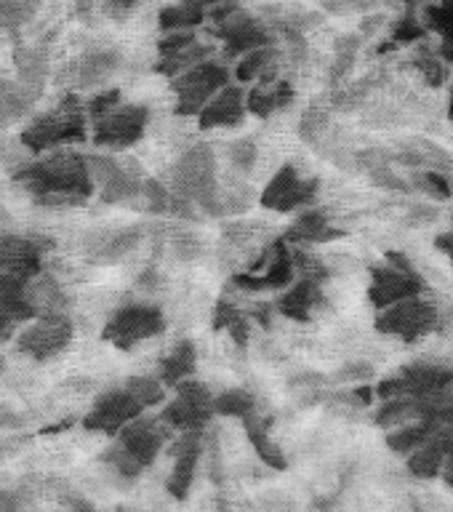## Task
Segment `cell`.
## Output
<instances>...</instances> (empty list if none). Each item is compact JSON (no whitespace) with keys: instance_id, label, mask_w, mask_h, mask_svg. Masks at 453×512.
Wrapping results in <instances>:
<instances>
[{"instance_id":"f6af8a7d","label":"cell","mask_w":453,"mask_h":512,"mask_svg":"<svg viewBox=\"0 0 453 512\" xmlns=\"http://www.w3.org/2000/svg\"><path fill=\"white\" fill-rule=\"evenodd\" d=\"M371 376H374V368L368 366V363H363V360H358V363H347V366H342L336 371V379L344 384H363L368 382Z\"/></svg>"},{"instance_id":"ee69618b","label":"cell","mask_w":453,"mask_h":512,"mask_svg":"<svg viewBox=\"0 0 453 512\" xmlns=\"http://www.w3.org/2000/svg\"><path fill=\"white\" fill-rule=\"evenodd\" d=\"M198 35L195 30L192 32H163V38L158 40V56H166V54H174L179 48H187L190 43H195Z\"/></svg>"},{"instance_id":"4fadbf2b","label":"cell","mask_w":453,"mask_h":512,"mask_svg":"<svg viewBox=\"0 0 453 512\" xmlns=\"http://www.w3.org/2000/svg\"><path fill=\"white\" fill-rule=\"evenodd\" d=\"M320 182L312 176H304L299 168L283 166L278 168L272 179L264 184L262 195H259V206L275 214H296L310 208L318 198Z\"/></svg>"},{"instance_id":"7dc6e473","label":"cell","mask_w":453,"mask_h":512,"mask_svg":"<svg viewBox=\"0 0 453 512\" xmlns=\"http://www.w3.org/2000/svg\"><path fill=\"white\" fill-rule=\"evenodd\" d=\"M24 323H19L16 318H11V315H6V312H0V347L8 342H14L16 334H19V328H22Z\"/></svg>"},{"instance_id":"2e32d148","label":"cell","mask_w":453,"mask_h":512,"mask_svg":"<svg viewBox=\"0 0 453 512\" xmlns=\"http://www.w3.org/2000/svg\"><path fill=\"white\" fill-rule=\"evenodd\" d=\"M422 280L416 278L414 267L403 254H390L387 264L376 267L374 280H371V302L384 310L390 304L408 299V296L422 294Z\"/></svg>"},{"instance_id":"b9f144b4","label":"cell","mask_w":453,"mask_h":512,"mask_svg":"<svg viewBox=\"0 0 453 512\" xmlns=\"http://www.w3.org/2000/svg\"><path fill=\"white\" fill-rule=\"evenodd\" d=\"M414 184L416 187H422L427 195H432V198H448L453 192L451 182H448L446 176H440V171H419V174L414 176Z\"/></svg>"},{"instance_id":"7bdbcfd3","label":"cell","mask_w":453,"mask_h":512,"mask_svg":"<svg viewBox=\"0 0 453 512\" xmlns=\"http://www.w3.org/2000/svg\"><path fill=\"white\" fill-rule=\"evenodd\" d=\"M0 512H35L32 494L24 488H0Z\"/></svg>"},{"instance_id":"d4e9b609","label":"cell","mask_w":453,"mask_h":512,"mask_svg":"<svg viewBox=\"0 0 453 512\" xmlns=\"http://www.w3.org/2000/svg\"><path fill=\"white\" fill-rule=\"evenodd\" d=\"M195 368H198V347H195L192 339H179V342H174V347L160 358L155 379H158L166 390H174L176 384L195 376Z\"/></svg>"},{"instance_id":"ac0fdd59","label":"cell","mask_w":453,"mask_h":512,"mask_svg":"<svg viewBox=\"0 0 453 512\" xmlns=\"http://www.w3.org/2000/svg\"><path fill=\"white\" fill-rule=\"evenodd\" d=\"M144 238L142 224H123V227H107L86 235L83 254L94 264H118L139 248Z\"/></svg>"},{"instance_id":"52a82bcc","label":"cell","mask_w":453,"mask_h":512,"mask_svg":"<svg viewBox=\"0 0 453 512\" xmlns=\"http://www.w3.org/2000/svg\"><path fill=\"white\" fill-rule=\"evenodd\" d=\"M227 83H232V67L222 59H206L195 64L192 70L182 72L171 80L174 91V112L182 118H198V112L208 104V99L219 94Z\"/></svg>"},{"instance_id":"f1b7e54d","label":"cell","mask_w":453,"mask_h":512,"mask_svg":"<svg viewBox=\"0 0 453 512\" xmlns=\"http://www.w3.org/2000/svg\"><path fill=\"white\" fill-rule=\"evenodd\" d=\"M48 75V54L46 48L22 46L16 48V80L24 88H30L32 94H38L46 86Z\"/></svg>"},{"instance_id":"d6986e66","label":"cell","mask_w":453,"mask_h":512,"mask_svg":"<svg viewBox=\"0 0 453 512\" xmlns=\"http://www.w3.org/2000/svg\"><path fill=\"white\" fill-rule=\"evenodd\" d=\"M203 432L206 430H190L179 432V438L171 440V475L166 480L168 494L174 499H187L190 496V488L195 483V475H198L200 456H203Z\"/></svg>"},{"instance_id":"4dcf8cb0","label":"cell","mask_w":453,"mask_h":512,"mask_svg":"<svg viewBox=\"0 0 453 512\" xmlns=\"http://www.w3.org/2000/svg\"><path fill=\"white\" fill-rule=\"evenodd\" d=\"M206 22V11H200L195 6H187L182 0L168 3L160 8L158 27L160 32H192L198 30L200 24Z\"/></svg>"},{"instance_id":"ffe728a7","label":"cell","mask_w":453,"mask_h":512,"mask_svg":"<svg viewBox=\"0 0 453 512\" xmlns=\"http://www.w3.org/2000/svg\"><path fill=\"white\" fill-rule=\"evenodd\" d=\"M246 86L240 83H227V86L208 99V104L198 112V126L203 131H216V128H238L246 123Z\"/></svg>"},{"instance_id":"5bb4252c","label":"cell","mask_w":453,"mask_h":512,"mask_svg":"<svg viewBox=\"0 0 453 512\" xmlns=\"http://www.w3.org/2000/svg\"><path fill=\"white\" fill-rule=\"evenodd\" d=\"M453 387V368L443 363H411L400 368L392 379H384L376 387V395L382 400L387 398H427L438 395L443 390Z\"/></svg>"},{"instance_id":"7402d4cb","label":"cell","mask_w":453,"mask_h":512,"mask_svg":"<svg viewBox=\"0 0 453 512\" xmlns=\"http://www.w3.org/2000/svg\"><path fill=\"white\" fill-rule=\"evenodd\" d=\"M280 64H283V54H280L278 43L254 48V51L238 56V62L232 67V80L240 86H264V83L280 78Z\"/></svg>"},{"instance_id":"e575fe53","label":"cell","mask_w":453,"mask_h":512,"mask_svg":"<svg viewBox=\"0 0 453 512\" xmlns=\"http://www.w3.org/2000/svg\"><path fill=\"white\" fill-rule=\"evenodd\" d=\"M331 131V120H328V112L326 110H318V107H312L302 115L299 120V136H302L307 144H323V139L328 136Z\"/></svg>"},{"instance_id":"44dd1931","label":"cell","mask_w":453,"mask_h":512,"mask_svg":"<svg viewBox=\"0 0 453 512\" xmlns=\"http://www.w3.org/2000/svg\"><path fill=\"white\" fill-rule=\"evenodd\" d=\"M326 307V291H323V280L307 278V275H296V280L286 291H280V299L275 310L288 320H299V323H310L320 310Z\"/></svg>"},{"instance_id":"6da1fadb","label":"cell","mask_w":453,"mask_h":512,"mask_svg":"<svg viewBox=\"0 0 453 512\" xmlns=\"http://www.w3.org/2000/svg\"><path fill=\"white\" fill-rule=\"evenodd\" d=\"M11 179L22 187L35 206L54 208V211L86 206L88 198L96 192L88 155L70 147L43 152L35 155V160H24L14 168Z\"/></svg>"},{"instance_id":"9c48e42d","label":"cell","mask_w":453,"mask_h":512,"mask_svg":"<svg viewBox=\"0 0 453 512\" xmlns=\"http://www.w3.org/2000/svg\"><path fill=\"white\" fill-rule=\"evenodd\" d=\"M72 336H75V326H72L70 315L64 310H54L40 312L30 323H24L14 344L16 352L24 358L35 360V363H48L70 347Z\"/></svg>"},{"instance_id":"8d00e7d4","label":"cell","mask_w":453,"mask_h":512,"mask_svg":"<svg viewBox=\"0 0 453 512\" xmlns=\"http://www.w3.org/2000/svg\"><path fill=\"white\" fill-rule=\"evenodd\" d=\"M424 27H427V30L440 32L443 40H451L453 38V3L438 0V3L424 6Z\"/></svg>"},{"instance_id":"8fae6325","label":"cell","mask_w":453,"mask_h":512,"mask_svg":"<svg viewBox=\"0 0 453 512\" xmlns=\"http://www.w3.org/2000/svg\"><path fill=\"white\" fill-rule=\"evenodd\" d=\"M160 419L174 432L206 430L214 419V392L198 379H184L174 387V395L166 398Z\"/></svg>"},{"instance_id":"ab89813d","label":"cell","mask_w":453,"mask_h":512,"mask_svg":"<svg viewBox=\"0 0 453 512\" xmlns=\"http://www.w3.org/2000/svg\"><path fill=\"white\" fill-rule=\"evenodd\" d=\"M360 48V38L350 35V38H344L339 46H336V59L334 67H331V83H339V80L350 72L352 62H355V56H358Z\"/></svg>"},{"instance_id":"74e56055","label":"cell","mask_w":453,"mask_h":512,"mask_svg":"<svg viewBox=\"0 0 453 512\" xmlns=\"http://www.w3.org/2000/svg\"><path fill=\"white\" fill-rule=\"evenodd\" d=\"M144 211L147 214H168V208H171V190H168V184L158 182V179H144L142 187V198Z\"/></svg>"},{"instance_id":"83f0119b","label":"cell","mask_w":453,"mask_h":512,"mask_svg":"<svg viewBox=\"0 0 453 512\" xmlns=\"http://www.w3.org/2000/svg\"><path fill=\"white\" fill-rule=\"evenodd\" d=\"M246 424V435L251 440V446L256 448V454L262 459L264 464H270L272 470H286V456L280 451V446L272 440V427H270V419L262 414V411H256L251 414L248 419H243Z\"/></svg>"},{"instance_id":"681fc988","label":"cell","mask_w":453,"mask_h":512,"mask_svg":"<svg viewBox=\"0 0 453 512\" xmlns=\"http://www.w3.org/2000/svg\"><path fill=\"white\" fill-rule=\"evenodd\" d=\"M16 424H19V416H16L14 411H8V408L0 406V430H11Z\"/></svg>"},{"instance_id":"f35d334b","label":"cell","mask_w":453,"mask_h":512,"mask_svg":"<svg viewBox=\"0 0 453 512\" xmlns=\"http://www.w3.org/2000/svg\"><path fill=\"white\" fill-rule=\"evenodd\" d=\"M427 35V27L419 22V16H416L414 8H408L406 16L395 24V30H392V46H406V43H416V40H422Z\"/></svg>"},{"instance_id":"3957f363","label":"cell","mask_w":453,"mask_h":512,"mask_svg":"<svg viewBox=\"0 0 453 512\" xmlns=\"http://www.w3.org/2000/svg\"><path fill=\"white\" fill-rule=\"evenodd\" d=\"M88 139V112L86 99L75 94H67L62 102L51 107L48 112H40L22 128L19 144L30 155H43V152L62 150Z\"/></svg>"},{"instance_id":"bcb514c9","label":"cell","mask_w":453,"mask_h":512,"mask_svg":"<svg viewBox=\"0 0 453 512\" xmlns=\"http://www.w3.org/2000/svg\"><path fill=\"white\" fill-rule=\"evenodd\" d=\"M104 8V14L110 16V19H115V22H123V19H128V16L134 14V8L139 0H99Z\"/></svg>"},{"instance_id":"30bf717a","label":"cell","mask_w":453,"mask_h":512,"mask_svg":"<svg viewBox=\"0 0 453 512\" xmlns=\"http://www.w3.org/2000/svg\"><path fill=\"white\" fill-rule=\"evenodd\" d=\"M88 166L94 176V190L104 203L128 206L142 198L144 174L136 160L115 158L112 152H107V155H88Z\"/></svg>"},{"instance_id":"1f68e13d","label":"cell","mask_w":453,"mask_h":512,"mask_svg":"<svg viewBox=\"0 0 453 512\" xmlns=\"http://www.w3.org/2000/svg\"><path fill=\"white\" fill-rule=\"evenodd\" d=\"M259 411V400L243 387H230V390L214 395V414L216 416H230V419H248L251 414Z\"/></svg>"},{"instance_id":"484cf974","label":"cell","mask_w":453,"mask_h":512,"mask_svg":"<svg viewBox=\"0 0 453 512\" xmlns=\"http://www.w3.org/2000/svg\"><path fill=\"white\" fill-rule=\"evenodd\" d=\"M342 232L336 230L326 211L320 208H304L302 214H296L294 224L288 227L286 243H326V240L339 238Z\"/></svg>"},{"instance_id":"836d02e7","label":"cell","mask_w":453,"mask_h":512,"mask_svg":"<svg viewBox=\"0 0 453 512\" xmlns=\"http://www.w3.org/2000/svg\"><path fill=\"white\" fill-rule=\"evenodd\" d=\"M123 384L134 392L136 400H139L147 411L155 406H163L168 398V390L155 379V376H128Z\"/></svg>"},{"instance_id":"11a10c76","label":"cell","mask_w":453,"mask_h":512,"mask_svg":"<svg viewBox=\"0 0 453 512\" xmlns=\"http://www.w3.org/2000/svg\"><path fill=\"white\" fill-rule=\"evenodd\" d=\"M0 371H3V358H0Z\"/></svg>"},{"instance_id":"5b68a950","label":"cell","mask_w":453,"mask_h":512,"mask_svg":"<svg viewBox=\"0 0 453 512\" xmlns=\"http://www.w3.org/2000/svg\"><path fill=\"white\" fill-rule=\"evenodd\" d=\"M171 192L190 200L200 211L214 216L216 195H219V176H216V152L208 144H195L182 158L176 160L171 171Z\"/></svg>"},{"instance_id":"277c9868","label":"cell","mask_w":453,"mask_h":512,"mask_svg":"<svg viewBox=\"0 0 453 512\" xmlns=\"http://www.w3.org/2000/svg\"><path fill=\"white\" fill-rule=\"evenodd\" d=\"M206 19L214 22V38L224 43V54L230 59L254 51V48L275 46L278 35L267 27L262 16L251 14L248 8H243L238 0H224L216 8H211Z\"/></svg>"},{"instance_id":"f907efd6","label":"cell","mask_w":453,"mask_h":512,"mask_svg":"<svg viewBox=\"0 0 453 512\" xmlns=\"http://www.w3.org/2000/svg\"><path fill=\"white\" fill-rule=\"evenodd\" d=\"M182 3H187V6H195L200 8V11H211V8H216L219 3H224V0H182Z\"/></svg>"},{"instance_id":"db71d44e","label":"cell","mask_w":453,"mask_h":512,"mask_svg":"<svg viewBox=\"0 0 453 512\" xmlns=\"http://www.w3.org/2000/svg\"><path fill=\"white\" fill-rule=\"evenodd\" d=\"M448 107H451L448 112H451V120H453V88H451V104H448Z\"/></svg>"},{"instance_id":"d6a6232c","label":"cell","mask_w":453,"mask_h":512,"mask_svg":"<svg viewBox=\"0 0 453 512\" xmlns=\"http://www.w3.org/2000/svg\"><path fill=\"white\" fill-rule=\"evenodd\" d=\"M40 0H0V27L8 32H19L24 24L35 19Z\"/></svg>"},{"instance_id":"7c38bea8","label":"cell","mask_w":453,"mask_h":512,"mask_svg":"<svg viewBox=\"0 0 453 512\" xmlns=\"http://www.w3.org/2000/svg\"><path fill=\"white\" fill-rule=\"evenodd\" d=\"M376 328L387 336H398L403 342H416L440 328V312L432 299L416 294L384 307L376 318Z\"/></svg>"},{"instance_id":"816d5d0a","label":"cell","mask_w":453,"mask_h":512,"mask_svg":"<svg viewBox=\"0 0 453 512\" xmlns=\"http://www.w3.org/2000/svg\"><path fill=\"white\" fill-rule=\"evenodd\" d=\"M438 56H440V59H443V62L451 64V67H453V38L451 40H443V43H440Z\"/></svg>"},{"instance_id":"8992f818","label":"cell","mask_w":453,"mask_h":512,"mask_svg":"<svg viewBox=\"0 0 453 512\" xmlns=\"http://www.w3.org/2000/svg\"><path fill=\"white\" fill-rule=\"evenodd\" d=\"M150 126V110L144 104H131L120 99L110 110L88 120V134L91 142L104 152L131 150Z\"/></svg>"},{"instance_id":"603a6c76","label":"cell","mask_w":453,"mask_h":512,"mask_svg":"<svg viewBox=\"0 0 453 512\" xmlns=\"http://www.w3.org/2000/svg\"><path fill=\"white\" fill-rule=\"evenodd\" d=\"M120 64H123V59H120L118 48H88L86 54L75 62V83H78V88H86V91L107 88L112 75L120 70Z\"/></svg>"},{"instance_id":"f546056e","label":"cell","mask_w":453,"mask_h":512,"mask_svg":"<svg viewBox=\"0 0 453 512\" xmlns=\"http://www.w3.org/2000/svg\"><path fill=\"white\" fill-rule=\"evenodd\" d=\"M211 56H216V46L195 40V43H190L187 48H179V51H174V54L158 56L155 70H158L163 78L174 80L176 75H182V72L192 70L195 64L206 62V59H211Z\"/></svg>"},{"instance_id":"9a60e30c","label":"cell","mask_w":453,"mask_h":512,"mask_svg":"<svg viewBox=\"0 0 453 512\" xmlns=\"http://www.w3.org/2000/svg\"><path fill=\"white\" fill-rule=\"evenodd\" d=\"M147 408L136 400V395L128 390L126 384L110 387L102 395H96L88 414L83 416V427L91 432H104V435H118L120 427H126L131 419L142 416Z\"/></svg>"},{"instance_id":"e0dca14e","label":"cell","mask_w":453,"mask_h":512,"mask_svg":"<svg viewBox=\"0 0 453 512\" xmlns=\"http://www.w3.org/2000/svg\"><path fill=\"white\" fill-rule=\"evenodd\" d=\"M46 240L24 232H0V272L35 278L46 270Z\"/></svg>"},{"instance_id":"c3c4849f","label":"cell","mask_w":453,"mask_h":512,"mask_svg":"<svg viewBox=\"0 0 453 512\" xmlns=\"http://www.w3.org/2000/svg\"><path fill=\"white\" fill-rule=\"evenodd\" d=\"M440 472H443V480H446L448 486L453 488V435H451V443H448V454H446V459H443V467H440Z\"/></svg>"},{"instance_id":"4316f807","label":"cell","mask_w":453,"mask_h":512,"mask_svg":"<svg viewBox=\"0 0 453 512\" xmlns=\"http://www.w3.org/2000/svg\"><path fill=\"white\" fill-rule=\"evenodd\" d=\"M35 99H38V94H32L30 88H24L19 80L0 78V128L22 123L30 115Z\"/></svg>"},{"instance_id":"60d3db41","label":"cell","mask_w":453,"mask_h":512,"mask_svg":"<svg viewBox=\"0 0 453 512\" xmlns=\"http://www.w3.org/2000/svg\"><path fill=\"white\" fill-rule=\"evenodd\" d=\"M416 67L422 70V75L427 78L430 86H440V83H446L448 80V64L443 62L438 54H432V51H424V54L416 59Z\"/></svg>"},{"instance_id":"7a4b0ae2","label":"cell","mask_w":453,"mask_h":512,"mask_svg":"<svg viewBox=\"0 0 453 512\" xmlns=\"http://www.w3.org/2000/svg\"><path fill=\"white\" fill-rule=\"evenodd\" d=\"M174 440V430L160 416H150L144 411L126 427H120L107 451L102 454V464H107L120 480H136L147 467L155 464L166 443Z\"/></svg>"},{"instance_id":"f5cc1de1","label":"cell","mask_w":453,"mask_h":512,"mask_svg":"<svg viewBox=\"0 0 453 512\" xmlns=\"http://www.w3.org/2000/svg\"><path fill=\"white\" fill-rule=\"evenodd\" d=\"M438 248H443V251H446V254L453 259V232H448V235L438 238Z\"/></svg>"},{"instance_id":"cb8c5ba5","label":"cell","mask_w":453,"mask_h":512,"mask_svg":"<svg viewBox=\"0 0 453 512\" xmlns=\"http://www.w3.org/2000/svg\"><path fill=\"white\" fill-rule=\"evenodd\" d=\"M296 99L294 86L288 80H272L264 86L246 88V110L256 118H272L275 112L288 110Z\"/></svg>"},{"instance_id":"ba28073f","label":"cell","mask_w":453,"mask_h":512,"mask_svg":"<svg viewBox=\"0 0 453 512\" xmlns=\"http://www.w3.org/2000/svg\"><path fill=\"white\" fill-rule=\"evenodd\" d=\"M166 331V315L158 304L128 302L120 304L110 318L104 320L102 339L118 350H134Z\"/></svg>"},{"instance_id":"d590c367","label":"cell","mask_w":453,"mask_h":512,"mask_svg":"<svg viewBox=\"0 0 453 512\" xmlns=\"http://www.w3.org/2000/svg\"><path fill=\"white\" fill-rule=\"evenodd\" d=\"M227 158H230L232 168H238L240 174H251L259 160V144L251 139V136H243V139H235V142L227 147Z\"/></svg>"}]
</instances>
